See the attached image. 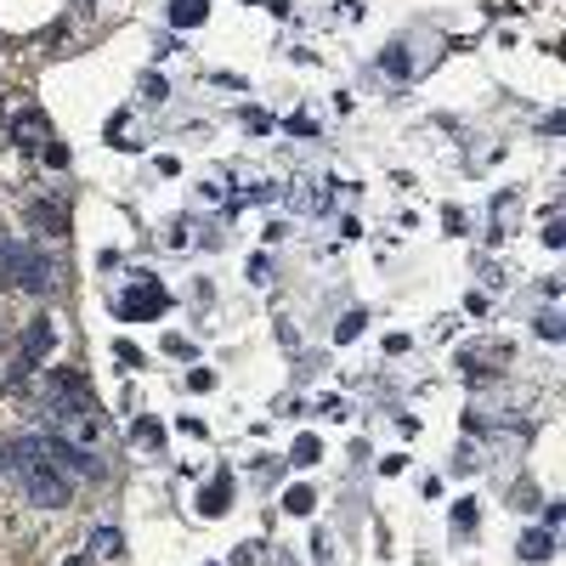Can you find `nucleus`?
<instances>
[{"label":"nucleus","mask_w":566,"mask_h":566,"mask_svg":"<svg viewBox=\"0 0 566 566\" xmlns=\"http://www.w3.org/2000/svg\"><path fill=\"white\" fill-rule=\"evenodd\" d=\"M538 335H544V340H560L566 328H560V317H544V323H538Z\"/></svg>","instance_id":"obj_19"},{"label":"nucleus","mask_w":566,"mask_h":566,"mask_svg":"<svg viewBox=\"0 0 566 566\" xmlns=\"http://www.w3.org/2000/svg\"><path fill=\"white\" fill-rule=\"evenodd\" d=\"M52 346H57V328H52V317H34V323H29V335H23V363H18V374H23V368H34V363H40L45 352H52Z\"/></svg>","instance_id":"obj_4"},{"label":"nucleus","mask_w":566,"mask_h":566,"mask_svg":"<svg viewBox=\"0 0 566 566\" xmlns=\"http://www.w3.org/2000/svg\"><path fill=\"white\" fill-rule=\"evenodd\" d=\"M45 165L63 170V165H69V148H57V142H45Z\"/></svg>","instance_id":"obj_17"},{"label":"nucleus","mask_w":566,"mask_h":566,"mask_svg":"<svg viewBox=\"0 0 566 566\" xmlns=\"http://www.w3.org/2000/svg\"><path fill=\"white\" fill-rule=\"evenodd\" d=\"M317 453H323V442H317V437H301V442H295V459H301V464H312Z\"/></svg>","instance_id":"obj_14"},{"label":"nucleus","mask_w":566,"mask_h":566,"mask_svg":"<svg viewBox=\"0 0 566 566\" xmlns=\"http://www.w3.org/2000/svg\"><path fill=\"white\" fill-rule=\"evenodd\" d=\"M210 18V0H170V29H199Z\"/></svg>","instance_id":"obj_6"},{"label":"nucleus","mask_w":566,"mask_h":566,"mask_svg":"<svg viewBox=\"0 0 566 566\" xmlns=\"http://www.w3.org/2000/svg\"><path fill=\"white\" fill-rule=\"evenodd\" d=\"M136 448H165V424L142 419V424H136Z\"/></svg>","instance_id":"obj_10"},{"label":"nucleus","mask_w":566,"mask_h":566,"mask_svg":"<svg viewBox=\"0 0 566 566\" xmlns=\"http://www.w3.org/2000/svg\"><path fill=\"white\" fill-rule=\"evenodd\" d=\"M74 566H85V560H74Z\"/></svg>","instance_id":"obj_21"},{"label":"nucleus","mask_w":566,"mask_h":566,"mask_svg":"<svg viewBox=\"0 0 566 566\" xmlns=\"http://www.w3.org/2000/svg\"><path fill=\"white\" fill-rule=\"evenodd\" d=\"M227 504H232V476H216V482L199 493V510H205V515H227Z\"/></svg>","instance_id":"obj_7"},{"label":"nucleus","mask_w":566,"mask_h":566,"mask_svg":"<svg viewBox=\"0 0 566 566\" xmlns=\"http://www.w3.org/2000/svg\"><path fill=\"white\" fill-rule=\"evenodd\" d=\"M470 527H476V499L453 504V533H470Z\"/></svg>","instance_id":"obj_11"},{"label":"nucleus","mask_w":566,"mask_h":566,"mask_svg":"<svg viewBox=\"0 0 566 566\" xmlns=\"http://www.w3.org/2000/svg\"><path fill=\"white\" fill-rule=\"evenodd\" d=\"M187 386H193V391H210L216 374H210V368H193V374H187Z\"/></svg>","instance_id":"obj_16"},{"label":"nucleus","mask_w":566,"mask_h":566,"mask_svg":"<svg viewBox=\"0 0 566 566\" xmlns=\"http://www.w3.org/2000/svg\"><path fill=\"white\" fill-rule=\"evenodd\" d=\"M261 544H239V549H232V566H261Z\"/></svg>","instance_id":"obj_13"},{"label":"nucleus","mask_w":566,"mask_h":566,"mask_svg":"<svg viewBox=\"0 0 566 566\" xmlns=\"http://www.w3.org/2000/svg\"><path fill=\"white\" fill-rule=\"evenodd\" d=\"M0 277H7L12 290H29V295H52L57 290V266L45 261L34 244H12V239H0Z\"/></svg>","instance_id":"obj_2"},{"label":"nucleus","mask_w":566,"mask_h":566,"mask_svg":"<svg viewBox=\"0 0 566 566\" xmlns=\"http://www.w3.org/2000/svg\"><path fill=\"white\" fill-rule=\"evenodd\" d=\"M335 335H340V340H357V335H363V312H352V317L335 328Z\"/></svg>","instance_id":"obj_15"},{"label":"nucleus","mask_w":566,"mask_h":566,"mask_svg":"<svg viewBox=\"0 0 566 566\" xmlns=\"http://www.w3.org/2000/svg\"><path fill=\"white\" fill-rule=\"evenodd\" d=\"M549 549H555V538H549V533H527V538H522V560H533V566H544V560H549Z\"/></svg>","instance_id":"obj_9"},{"label":"nucleus","mask_w":566,"mask_h":566,"mask_svg":"<svg viewBox=\"0 0 566 566\" xmlns=\"http://www.w3.org/2000/svg\"><path fill=\"white\" fill-rule=\"evenodd\" d=\"M544 244H549V250H560V244H566V227H560V221H549V227H544Z\"/></svg>","instance_id":"obj_18"},{"label":"nucleus","mask_w":566,"mask_h":566,"mask_svg":"<svg viewBox=\"0 0 566 566\" xmlns=\"http://www.w3.org/2000/svg\"><path fill=\"white\" fill-rule=\"evenodd\" d=\"M7 464L23 476V493L40 504V510H63L74 499V476L69 470H57L52 448H45V437H29V442H12Z\"/></svg>","instance_id":"obj_1"},{"label":"nucleus","mask_w":566,"mask_h":566,"mask_svg":"<svg viewBox=\"0 0 566 566\" xmlns=\"http://www.w3.org/2000/svg\"><path fill=\"white\" fill-rule=\"evenodd\" d=\"M125 555V538L114 533V527H97L91 533V560H119Z\"/></svg>","instance_id":"obj_8"},{"label":"nucleus","mask_w":566,"mask_h":566,"mask_svg":"<svg viewBox=\"0 0 566 566\" xmlns=\"http://www.w3.org/2000/svg\"><path fill=\"white\" fill-rule=\"evenodd\" d=\"M165 306H170V295L159 290V283H154V277H136V283H130V290H125V295L114 301V312H119L125 323H142V317H159Z\"/></svg>","instance_id":"obj_3"},{"label":"nucleus","mask_w":566,"mask_h":566,"mask_svg":"<svg viewBox=\"0 0 566 566\" xmlns=\"http://www.w3.org/2000/svg\"><path fill=\"white\" fill-rule=\"evenodd\" d=\"M12 136H18V142H29V148H45V142H52V125H45V114H40V108H23V114H18V125H12Z\"/></svg>","instance_id":"obj_5"},{"label":"nucleus","mask_w":566,"mask_h":566,"mask_svg":"<svg viewBox=\"0 0 566 566\" xmlns=\"http://www.w3.org/2000/svg\"><path fill=\"white\" fill-rule=\"evenodd\" d=\"M283 510H290V515H306V510H312V488H290V493H283Z\"/></svg>","instance_id":"obj_12"},{"label":"nucleus","mask_w":566,"mask_h":566,"mask_svg":"<svg viewBox=\"0 0 566 566\" xmlns=\"http://www.w3.org/2000/svg\"><path fill=\"white\" fill-rule=\"evenodd\" d=\"M0 340H7V317H0Z\"/></svg>","instance_id":"obj_20"}]
</instances>
